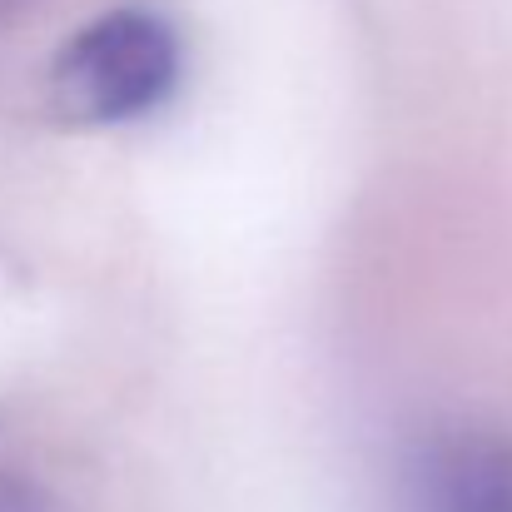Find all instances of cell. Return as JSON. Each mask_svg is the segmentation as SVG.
<instances>
[{
	"mask_svg": "<svg viewBox=\"0 0 512 512\" xmlns=\"http://www.w3.org/2000/svg\"><path fill=\"white\" fill-rule=\"evenodd\" d=\"M179 70L184 50L170 20L150 5H120L65 40L55 60V100L70 120L120 125L165 105Z\"/></svg>",
	"mask_w": 512,
	"mask_h": 512,
	"instance_id": "1",
	"label": "cell"
},
{
	"mask_svg": "<svg viewBox=\"0 0 512 512\" xmlns=\"http://www.w3.org/2000/svg\"><path fill=\"white\" fill-rule=\"evenodd\" d=\"M408 512H512V438L493 428H448L408 458Z\"/></svg>",
	"mask_w": 512,
	"mask_h": 512,
	"instance_id": "2",
	"label": "cell"
},
{
	"mask_svg": "<svg viewBox=\"0 0 512 512\" xmlns=\"http://www.w3.org/2000/svg\"><path fill=\"white\" fill-rule=\"evenodd\" d=\"M0 512H50V508H45V498H40L25 478L0 473Z\"/></svg>",
	"mask_w": 512,
	"mask_h": 512,
	"instance_id": "3",
	"label": "cell"
}]
</instances>
